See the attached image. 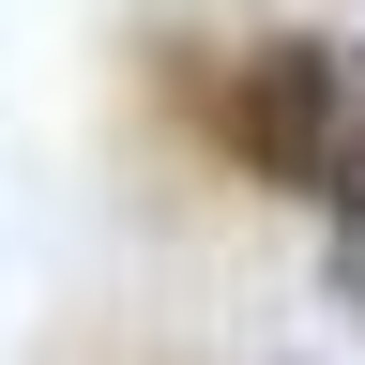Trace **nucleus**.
Segmentation results:
<instances>
[{
    "mask_svg": "<svg viewBox=\"0 0 365 365\" xmlns=\"http://www.w3.org/2000/svg\"><path fill=\"white\" fill-rule=\"evenodd\" d=\"M213 122L259 182H289L319 213H365V46H319V31H274L213 76Z\"/></svg>",
    "mask_w": 365,
    "mask_h": 365,
    "instance_id": "1",
    "label": "nucleus"
},
{
    "mask_svg": "<svg viewBox=\"0 0 365 365\" xmlns=\"http://www.w3.org/2000/svg\"><path fill=\"white\" fill-rule=\"evenodd\" d=\"M335 304L365 319V213H335Z\"/></svg>",
    "mask_w": 365,
    "mask_h": 365,
    "instance_id": "2",
    "label": "nucleus"
}]
</instances>
